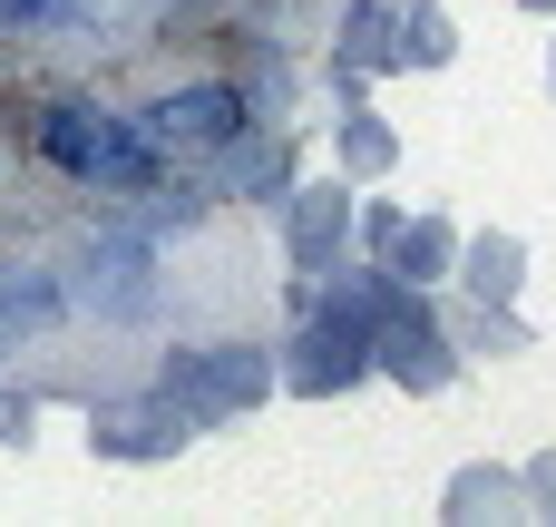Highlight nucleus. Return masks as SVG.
Masks as SVG:
<instances>
[{
    "label": "nucleus",
    "instance_id": "2",
    "mask_svg": "<svg viewBox=\"0 0 556 527\" xmlns=\"http://www.w3.org/2000/svg\"><path fill=\"white\" fill-rule=\"evenodd\" d=\"M244 127V98L235 88H176L156 117H147V137H166V147H225Z\"/></svg>",
    "mask_w": 556,
    "mask_h": 527
},
{
    "label": "nucleus",
    "instance_id": "1",
    "mask_svg": "<svg viewBox=\"0 0 556 527\" xmlns=\"http://www.w3.org/2000/svg\"><path fill=\"white\" fill-rule=\"evenodd\" d=\"M39 147H49V166H68L88 186H147L156 176L147 166V137L127 117H108V108H49L39 117Z\"/></svg>",
    "mask_w": 556,
    "mask_h": 527
}]
</instances>
